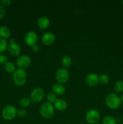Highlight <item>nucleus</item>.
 Instances as JSON below:
<instances>
[{
    "label": "nucleus",
    "mask_w": 123,
    "mask_h": 124,
    "mask_svg": "<svg viewBox=\"0 0 123 124\" xmlns=\"http://www.w3.org/2000/svg\"><path fill=\"white\" fill-rule=\"evenodd\" d=\"M13 80L14 84L18 87L23 86L27 80V74L25 70L20 69H16L13 73Z\"/></svg>",
    "instance_id": "obj_1"
},
{
    "label": "nucleus",
    "mask_w": 123,
    "mask_h": 124,
    "mask_svg": "<svg viewBox=\"0 0 123 124\" xmlns=\"http://www.w3.org/2000/svg\"><path fill=\"white\" fill-rule=\"evenodd\" d=\"M105 102L107 107L112 110H116L118 108L121 104L119 96L114 93H109L106 96Z\"/></svg>",
    "instance_id": "obj_2"
},
{
    "label": "nucleus",
    "mask_w": 123,
    "mask_h": 124,
    "mask_svg": "<svg viewBox=\"0 0 123 124\" xmlns=\"http://www.w3.org/2000/svg\"><path fill=\"white\" fill-rule=\"evenodd\" d=\"M39 113L41 116L43 118L47 119L51 118L54 114V105L48 102L43 103L40 107Z\"/></svg>",
    "instance_id": "obj_3"
},
{
    "label": "nucleus",
    "mask_w": 123,
    "mask_h": 124,
    "mask_svg": "<svg viewBox=\"0 0 123 124\" xmlns=\"http://www.w3.org/2000/svg\"><path fill=\"white\" fill-rule=\"evenodd\" d=\"M17 115V109L14 105H7L2 110V116L6 121H12Z\"/></svg>",
    "instance_id": "obj_4"
},
{
    "label": "nucleus",
    "mask_w": 123,
    "mask_h": 124,
    "mask_svg": "<svg viewBox=\"0 0 123 124\" xmlns=\"http://www.w3.org/2000/svg\"><path fill=\"white\" fill-rule=\"evenodd\" d=\"M55 78L58 83L64 84L68 81L69 78V74L66 69L60 68L55 72Z\"/></svg>",
    "instance_id": "obj_5"
},
{
    "label": "nucleus",
    "mask_w": 123,
    "mask_h": 124,
    "mask_svg": "<svg viewBox=\"0 0 123 124\" xmlns=\"http://www.w3.org/2000/svg\"><path fill=\"white\" fill-rule=\"evenodd\" d=\"M85 118L88 124H97L100 119V114L98 110L95 109H90L86 113Z\"/></svg>",
    "instance_id": "obj_6"
},
{
    "label": "nucleus",
    "mask_w": 123,
    "mask_h": 124,
    "mask_svg": "<svg viewBox=\"0 0 123 124\" xmlns=\"http://www.w3.org/2000/svg\"><path fill=\"white\" fill-rule=\"evenodd\" d=\"M45 96L44 91L40 87L35 88L30 94V99L31 102L34 104H37L42 101Z\"/></svg>",
    "instance_id": "obj_7"
},
{
    "label": "nucleus",
    "mask_w": 123,
    "mask_h": 124,
    "mask_svg": "<svg viewBox=\"0 0 123 124\" xmlns=\"http://www.w3.org/2000/svg\"><path fill=\"white\" fill-rule=\"evenodd\" d=\"M38 41V36L34 31H29L25 34L24 38V41L27 46L28 47H33L35 45H37Z\"/></svg>",
    "instance_id": "obj_8"
},
{
    "label": "nucleus",
    "mask_w": 123,
    "mask_h": 124,
    "mask_svg": "<svg viewBox=\"0 0 123 124\" xmlns=\"http://www.w3.org/2000/svg\"><path fill=\"white\" fill-rule=\"evenodd\" d=\"M31 62V58L27 54L20 56L16 60V65L19 69L25 70L30 65Z\"/></svg>",
    "instance_id": "obj_9"
},
{
    "label": "nucleus",
    "mask_w": 123,
    "mask_h": 124,
    "mask_svg": "<svg viewBox=\"0 0 123 124\" xmlns=\"http://www.w3.org/2000/svg\"><path fill=\"white\" fill-rule=\"evenodd\" d=\"M85 82L86 84L89 87H95L99 83L98 76L94 73H89L86 76Z\"/></svg>",
    "instance_id": "obj_10"
},
{
    "label": "nucleus",
    "mask_w": 123,
    "mask_h": 124,
    "mask_svg": "<svg viewBox=\"0 0 123 124\" xmlns=\"http://www.w3.org/2000/svg\"><path fill=\"white\" fill-rule=\"evenodd\" d=\"M41 41L45 46H50L55 41V35L52 32H47L42 35Z\"/></svg>",
    "instance_id": "obj_11"
},
{
    "label": "nucleus",
    "mask_w": 123,
    "mask_h": 124,
    "mask_svg": "<svg viewBox=\"0 0 123 124\" xmlns=\"http://www.w3.org/2000/svg\"><path fill=\"white\" fill-rule=\"evenodd\" d=\"M7 50H8V53L13 56H18L21 52L20 46L16 42L9 44Z\"/></svg>",
    "instance_id": "obj_12"
},
{
    "label": "nucleus",
    "mask_w": 123,
    "mask_h": 124,
    "mask_svg": "<svg viewBox=\"0 0 123 124\" xmlns=\"http://www.w3.org/2000/svg\"><path fill=\"white\" fill-rule=\"evenodd\" d=\"M37 25L41 30H45L49 27L50 25V20L47 16H42L37 19Z\"/></svg>",
    "instance_id": "obj_13"
},
{
    "label": "nucleus",
    "mask_w": 123,
    "mask_h": 124,
    "mask_svg": "<svg viewBox=\"0 0 123 124\" xmlns=\"http://www.w3.org/2000/svg\"><path fill=\"white\" fill-rule=\"evenodd\" d=\"M53 105H54V108L60 111H65L68 107V104L66 101L61 98H59V99L57 98L54 102Z\"/></svg>",
    "instance_id": "obj_14"
},
{
    "label": "nucleus",
    "mask_w": 123,
    "mask_h": 124,
    "mask_svg": "<svg viewBox=\"0 0 123 124\" xmlns=\"http://www.w3.org/2000/svg\"><path fill=\"white\" fill-rule=\"evenodd\" d=\"M52 90L57 95H63L66 92V88L63 84L57 82L53 85Z\"/></svg>",
    "instance_id": "obj_15"
},
{
    "label": "nucleus",
    "mask_w": 123,
    "mask_h": 124,
    "mask_svg": "<svg viewBox=\"0 0 123 124\" xmlns=\"http://www.w3.org/2000/svg\"><path fill=\"white\" fill-rule=\"evenodd\" d=\"M0 36L1 38L6 39L9 38L10 36V30L9 28L7 26H2L0 27Z\"/></svg>",
    "instance_id": "obj_16"
},
{
    "label": "nucleus",
    "mask_w": 123,
    "mask_h": 124,
    "mask_svg": "<svg viewBox=\"0 0 123 124\" xmlns=\"http://www.w3.org/2000/svg\"><path fill=\"white\" fill-rule=\"evenodd\" d=\"M72 59L69 56L65 55L62 58V64L65 69L69 67L72 64Z\"/></svg>",
    "instance_id": "obj_17"
},
{
    "label": "nucleus",
    "mask_w": 123,
    "mask_h": 124,
    "mask_svg": "<svg viewBox=\"0 0 123 124\" xmlns=\"http://www.w3.org/2000/svg\"><path fill=\"white\" fill-rule=\"evenodd\" d=\"M31 99L28 97H24V98H22L20 101V105L23 108H27L29 107L31 105Z\"/></svg>",
    "instance_id": "obj_18"
},
{
    "label": "nucleus",
    "mask_w": 123,
    "mask_h": 124,
    "mask_svg": "<svg viewBox=\"0 0 123 124\" xmlns=\"http://www.w3.org/2000/svg\"><path fill=\"white\" fill-rule=\"evenodd\" d=\"M4 69L8 73H14L16 70V67L14 63L12 62L8 61L4 65Z\"/></svg>",
    "instance_id": "obj_19"
},
{
    "label": "nucleus",
    "mask_w": 123,
    "mask_h": 124,
    "mask_svg": "<svg viewBox=\"0 0 123 124\" xmlns=\"http://www.w3.org/2000/svg\"><path fill=\"white\" fill-rule=\"evenodd\" d=\"M114 90L117 93H121L123 92V81L119 80L115 83Z\"/></svg>",
    "instance_id": "obj_20"
},
{
    "label": "nucleus",
    "mask_w": 123,
    "mask_h": 124,
    "mask_svg": "<svg viewBox=\"0 0 123 124\" xmlns=\"http://www.w3.org/2000/svg\"><path fill=\"white\" fill-rule=\"evenodd\" d=\"M102 124H116V121L111 116H106L102 119Z\"/></svg>",
    "instance_id": "obj_21"
},
{
    "label": "nucleus",
    "mask_w": 123,
    "mask_h": 124,
    "mask_svg": "<svg viewBox=\"0 0 123 124\" xmlns=\"http://www.w3.org/2000/svg\"><path fill=\"white\" fill-rule=\"evenodd\" d=\"M98 81L101 84L106 85L109 82V77L106 74H101L98 76Z\"/></svg>",
    "instance_id": "obj_22"
},
{
    "label": "nucleus",
    "mask_w": 123,
    "mask_h": 124,
    "mask_svg": "<svg viewBox=\"0 0 123 124\" xmlns=\"http://www.w3.org/2000/svg\"><path fill=\"white\" fill-rule=\"evenodd\" d=\"M8 42L6 39L0 38V53L5 52L8 48Z\"/></svg>",
    "instance_id": "obj_23"
},
{
    "label": "nucleus",
    "mask_w": 123,
    "mask_h": 124,
    "mask_svg": "<svg viewBox=\"0 0 123 124\" xmlns=\"http://www.w3.org/2000/svg\"><path fill=\"white\" fill-rule=\"evenodd\" d=\"M57 99V94H55L54 92H50L47 96V100L48 102L51 103L52 104H54V102L56 101Z\"/></svg>",
    "instance_id": "obj_24"
},
{
    "label": "nucleus",
    "mask_w": 123,
    "mask_h": 124,
    "mask_svg": "<svg viewBox=\"0 0 123 124\" xmlns=\"http://www.w3.org/2000/svg\"><path fill=\"white\" fill-rule=\"evenodd\" d=\"M17 115L19 117H24L27 115V111L25 108H19L17 110Z\"/></svg>",
    "instance_id": "obj_25"
},
{
    "label": "nucleus",
    "mask_w": 123,
    "mask_h": 124,
    "mask_svg": "<svg viewBox=\"0 0 123 124\" xmlns=\"http://www.w3.org/2000/svg\"><path fill=\"white\" fill-rule=\"evenodd\" d=\"M12 4V1L10 0H2L1 1V5L2 7H8Z\"/></svg>",
    "instance_id": "obj_26"
},
{
    "label": "nucleus",
    "mask_w": 123,
    "mask_h": 124,
    "mask_svg": "<svg viewBox=\"0 0 123 124\" xmlns=\"http://www.w3.org/2000/svg\"><path fill=\"white\" fill-rule=\"evenodd\" d=\"M7 58L4 54H0V64H6L7 62Z\"/></svg>",
    "instance_id": "obj_27"
},
{
    "label": "nucleus",
    "mask_w": 123,
    "mask_h": 124,
    "mask_svg": "<svg viewBox=\"0 0 123 124\" xmlns=\"http://www.w3.org/2000/svg\"><path fill=\"white\" fill-rule=\"evenodd\" d=\"M6 10L4 7L0 5V19H2L6 16Z\"/></svg>",
    "instance_id": "obj_28"
},
{
    "label": "nucleus",
    "mask_w": 123,
    "mask_h": 124,
    "mask_svg": "<svg viewBox=\"0 0 123 124\" xmlns=\"http://www.w3.org/2000/svg\"><path fill=\"white\" fill-rule=\"evenodd\" d=\"M32 50L35 53H37V52H39L40 47L37 45H35L33 47H32Z\"/></svg>",
    "instance_id": "obj_29"
},
{
    "label": "nucleus",
    "mask_w": 123,
    "mask_h": 124,
    "mask_svg": "<svg viewBox=\"0 0 123 124\" xmlns=\"http://www.w3.org/2000/svg\"><path fill=\"white\" fill-rule=\"evenodd\" d=\"M9 42H10V44H12V43H14V42H14V39L13 38L10 39Z\"/></svg>",
    "instance_id": "obj_30"
},
{
    "label": "nucleus",
    "mask_w": 123,
    "mask_h": 124,
    "mask_svg": "<svg viewBox=\"0 0 123 124\" xmlns=\"http://www.w3.org/2000/svg\"><path fill=\"white\" fill-rule=\"evenodd\" d=\"M119 98H120L121 102H123V94L121 95V96L119 97Z\"/></svg>",
    "instance_id": "obj_31"
},
{
    "label": "nucleus",
    "mask_w": 123,
    "mask_h": 124,
    "mask_svg": "<svg viewBox=\"0 0 123 124\" xmlns=\"http://www.w3.org/2000/svg\"><path fill=\"white\" fill-rule=\"evenodd\" d=\"M121 2H122V4H123V1H122Z\"/></svg>",
    "instance_id": "obj_32"
},
{
    "label": "nucleus",
    "mask_w": 123,
    "mask_h": 124,
    "mask_svg": "<svg viewBox=\"0 0 123 124\" xmlns=\"http://www.w3.org/2000/svg\"><path fill=\"white\" fill-rule=\"evenodd\" d=\"M100 124V123H97V124Z\"/></svg>",
    "instance_id": "obj_33"
},
{
    "label": "nucleus",
    "mask_w": 123,
    "mask_h": 124,
    "mask_svg": "<svg viewBox=\"0 0 123 124\" xmlns=\"http://www.w3.org/2000/svg\"></svg>",
    "instance_id": "obj_34"
}]
</instances>
